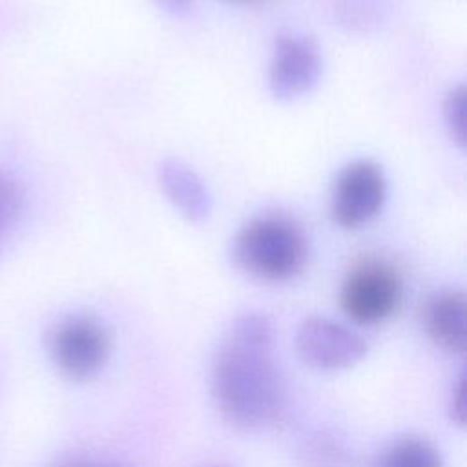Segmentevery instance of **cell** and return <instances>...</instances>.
<instances>
[{
  "instance_id": "6da1fadb",
  "label": "cell",
  "mask_w": 467,
  "mask_h": 467,
  "mask_svg": "<svg viewBox=\"0 0 467 467\" xmlns=\"http://www.w3.org/2000/svg\"><path fill=\"white\" fill-rule=\"evenodd\" d=\"M210 392L221 418L237 431L255 432L283 421L288 394L265 316L243 314L232 321L212 361Z\"/></svg>"
},
{
  "instance_id": "7a4b0ae2",
  "label": "cell",
  "mask_w": 467,
  "mask_h": 467,
  "mask_svg": "<svg viewBox=\"0 0 467 467\" xmlns=\"http://www.w3.org/2000/svg\"><path fill=\"white\" fill-rule=\"evenodd\" d=\"M308 257L303 228L285 213H261L244 223L232 239L230 259L243 274L283 283L296 277Z\"/></svg>"
},
{
  "instance_id": "3957f363",
  "label": "cell",
  "mask_w": 467,
  "mask_h": 467,
  "mask_svg": "<svg viewBox=\"0 0 467 467\" xmlns=\"http://www.w3.org/2000/svg\"><path fill=\"white\" fill-rule=\"evenodd\" d=\"M46 350L64 378L89 381L102 372L109 359L111 336L95 316L69 314L47 330Z\"/></svg>"
},
{
  "instance_id": "277c9868",
  "label": "cell",
  "mask_w": 467,
  "mask_h": 467,
  "mask_svg": "<svg viewBox=\"0 0 467 467\" xmlns=\"http://www.w3.org/2000/svg\"><path fill=\"white\" fill-rule=\"evenodd\" d=\"M401 294V277L390 263L365 259L343 279L339 305L356 325H378L398 310Z\"/></svg>"
},
{
  "instance_id": "5b68a950",
  "label": "cell",
  "mask_w": 467,
  "mask_h": 467,
  "mask_svg": "<svg viewBox=\"0 0 467 467\" xmlns=\"http://www.w3.org/2000/svg\"><path fill=\"white\" fill-rule=\"evenodd\" d=\"M387 199V179L383 170L368 161L358 159L339 170L330 192V217L347 230L370 223Z\"/></svg>"
},
{
  "instance_id": "8992f818",
  "label": "cell",
  "mask_w": 467,
  "mask_h": 467,
  "mask_svg": "<svg viewBox=\"0 0 467 467\" xmlns=\"http://www.w3.org/2000/svg\"><path fill=\"white\" fill-rule=\"evenodd\" d=\"M367 341L343 323L312 316L296 332V350L305 365L321 372L354 367L367 354Z\"/></svg>"
},
{
  "instance_id": "52a82bcc",
  "label": "cell",
  "mask_w": 467,
  "mask_h": 467,
  "mask_svg": "<svg viewBox=\"0 0 467 467\" xmlns=\"http://www.w3.org/2000/svg\"><path fill=\"white\" fill-rule=\"evenodd\" d=\"M321 69V53L310 36L301 33H281L272 46L268 89L277 100H296L314 89Z\"/></svg>"
},
{
  "instance_id": "ba28073f",
  "label": "cell",
  "mask_w": 467,
  "mask_h": 467,
  "mask_svg": "<svg viewBox=\"0 0 467 467\" xmlns=\"http://www.w3.org/2000/svg\"><path fill=\"white\" fill-rule=\"evenodd\" d=\"M421 321L429 339L436 347L454 354L465 350L467 301L462 290H443L429 297Z\"/></svg>"
},
{
  "instance_id": "9c48e42d",
  "label": "cell",
  "mask_w": 467,
  "mask_h": 467,
  "mask_svg": "<svg viewBox=\"0 0 467 467\" xmlns=\"http://www.w3.org/2000/svg\"><path fill=\"white\" fill-rule=\"evenodd\" d=\"M157 179L166 199L184 219L201 223L210 215L212 195L199 173L188 164L177 159H164L159 164Z\"/></svg>"
},
{
  "instance_id": "30bf717a",
  "label": "cell",
  "mask_w": 467,
  "mask_h": 467,
  "mask_svg": "<svg viewBox=\"0 0 467 467\" xmlns=\"http://www.w3.org/2000/svg\"><path fill=\"white\" fill-rule=\"evenodd\" d=\"M370 467H443L438 449L418 436L400 438L381 449Z\"/></svg>"
},
{
  "instance_id": "8fae6325",
  "label": "cell",
  "mask_w": 467,
  "mask_h": 467,
  "mask_svg": "<svg viewBox=\"0 0 467 467\" xmlns=\"http://www.w3.org/2000/svg\"><path fill=\"white\" fill-rule=\"evenodd\" d=\"M24 192L20 182L5 170H0V243L9 235L20 219Z\"/></svg>"
},
{
  "instance_id": "7c38bea8",
  "label": "cell",
  "mask_w": 467,
  "mask_h": 467,
  "mask_svg": "<svg viewBox=\"0 0 467 467\" xmlns=\"http://www.w3.org/2000/svg\"><path fill=\"white\" fill-rule=\"evenodd\" d=\"M465 86L452 88L443 99V122L451 139L458 148H465V120H467V97Z\"/></svg>"
},
{
  "instance_id": "4fadbf2b",
  "label": "cell",
  "mask_w": 467,
  "mask_h": 467,
  "mask_svg": "<svg viewBox=\"0 0 467 467\" xmlns=\"http://www.w3.org/2000/svg\"><path fill=\"white\" fill-rule=\"evenodd\" d=\"M451 418L454 420V423L463 425L465 423V376L462 374L456 381V385L452 387L451 392Z\"/></svg>"
},
{
  "instance_id": "5bb4252c",
  "label": "cell",
  "mask_w": 467,
  "mask_h": 467,
  "mask_svg": "<svg viewBox=\"0 0 467 467\" xmlns=\"http://www.w3.org/2000/svg\"><path fill=\"white\" fill-rule=\"evenodd\" d=\"M157 7L171 16H184L193 9V0H153Z\"/></svg>"
},
{
  "instance_id": "9a60e30c",
  "label": "cell",
  "mask_w": 467,
  "mask_h": 467,
  "mask_svg": "<svg viewBox=\"0 0 467 467\" xmlns=\"http://www.w3.org/2000/svg\"><path fill=\"white\" fill-rule=\"evenodd\" d=\"M53 467H124V465L111 463V462H100V460H93V458H84V456H71V458L58 460Z\"/></svg>"
},
{
  "instance_id": "2e32d148",
  "label": "cell",
  "mask_w": 467,
  "mask_h": 467,
  "mask_svg": "<svg viewBox=\"0 0 467 467\" xmlns=\"http://www.w3.org/2000/svg\"><path fill=\"white\" fill-rule=\"evenodd\" d=\"M228 2H252V0H228Z\"/></svg>"
}]
</instances>
